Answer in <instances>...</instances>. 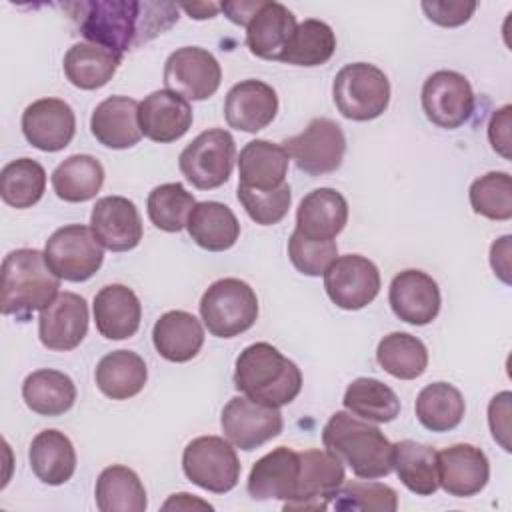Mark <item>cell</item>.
<instances>
[{
    "label": "cell",
    "instance_id": "9",
    "mask_svg": "<svg viewBox=\"0 0 512 512\" xmlns=\"http://www.w3.org/2000/svg\"><path fill=\"white\" fill-rule=\"evenodd\" d=\"M50 270L68 282L90 280L104 262V246L92 230L82 224H68L52 232L44 248Z\"/></svg>",
    "mask_w": 512,
    "mask_h": 512
},
{
    "label": "cell",
    "instance_id": "33",
    "mask_svg": "<svg viewBox=\"0 0 512 512\" xmlns=\"http://www.w3.org/2000/svg\"><path fill=\"white\" fill-rule=\"evenodd\" d=\"M22 398L26 406L40 416H62L76 402V386L68 374L40 368L24 378Z\"/></svg>",
    "mask_w": 512,
    "mask_h": 512
},
{
    "label": "cell",
    "instance_id": "42",
    "mask_svg": "<svg viewBox=\"0 0 512 512\" xmlns=\"http://www.w3.org/2000/svg\"><path fill=\"white\" fill-rule=\"evenodd\" d=\"M46 190V170L32 158H16L0 172V196L12 208L34 206Z\"/></svg>",
    "mask_w": 512,
    "mask_h": 512
},
{
    "label": "cell",
    "instance_id": "10",
    "mask_svg": "<svg viewBox=\"0 0 512 512\" xmlns=\"http://www.w3.org/2000/svg\"><path fill=\"white\" fill-rule=\"evenodd\" d=\"M298 170L322 176L340 168L346 152V136L330 118H314L300 134L282 142Z\"/></svg>",
    "mask_w": 512,
    "mask_h": 512
},
{
    "label": "cell",
    "instance_id": "20",
    "mask_svg": "<svg viewBox=\"0 0 512 512\" xmlns=\"http://www.w3.org/2000/svg\"><path fill=\"white\" fill-rule=\"evenodd\" d=\"M438 486L456 498H468L484 490L490 478L486 454L472 444H452L436 452Z\"/></svg>",
    "mask_w": 512,
    "mask_h": 512
},
{
    "label": "cell",
    "instance_id": "18",
    "mask_svg": "<svg viewBox=\"0 0 512 512\" xmlns=\"http://www.w3.org/2000/svg\"><path fill=\"white\" fill-rule=\"evenodd\" d=\"M90 230L96 240L112 252H128L142 240V220L132 200L104 196L96 200L90 214Z\"/></svg>",
    "mask_w": 512,
    "mask_h": 512
},
{
    "label": "cell",
    "instance_id": "2",
    "mask_svg": "<svg viewBox=\"0 0 512 512\" xmlns=\"http://www.w3.org/2000/svg\"><path fill=\"white\" fill-rule=\"evenodd\" d=\"M324 448L358 478H384L392 472V444L384 432L350 412H334L322 430Z\"/></svg>",
    "mask_w": 512,
    "mask_h": 512
},
{
    "label": "cell",
    "instance_id": "5",
    "mask_svg": "<svg viewBox=\"0 0 512 512\" xmlns=\"http://www.w3.org/2000/svg\"><path fill=\"white\" fill-rule=\"evenodd\" d=\"M200 316L212 336H240L258 318L256 292L240 278L216 280L200 298Z\"/></svg>",
    "mask_w": 512,
    "mask_h": 512
},
{
    "label": "cell",
    "instance_id": "16",
    "mask_svg": "<svg viewBox=\"0 0 512 512\" xmlns=\"http://www.w3.org/2000/svg\"><path fill=\"white\" fill-rule=\"evenodd\" d=\"M88 332V304L80 294L62 292L40 310L38 338L44 348L68 352L80 346Z\"/></svg>",
    "mask_w": 512,
    "mask_h": 512
},
{
    "label": "cell",
    "instance_id": "39",
    "mask_svg": "<svg viewBox=\"0 0 512 512\" xmlns=\"http://www.w3.org/2000/svg\"><path fill=\"white\" fill-rule=\"evenodd\" d=\"M344 408L368 422H392L400 414V400L396 392L376 378H356L348 384Z\"/></svg>",
    "mask_w": 512,
    "mask_h": 512
},
{
    "label": "cell",
    "instance_id": "53",
    "mask_svg": "<svg viewBox=\"0 0 512 512\" xmlns=\"http://www.w3.org/2000/svg\"><path fill=\"white\" fill-rule=\"evenodd\" d=\"M194 506L212 510L210 504H206V502H202V500H196V498H192V494H186V492L172 494V498H170L162 508H164V510H170V508H184V510H188V508H194Z\"/></svg>",
    "mask_w": 512,
    "mask_h": 512
},
{
    "label": "cell",
    "instance_id": "36",
    "mask_svg": "<svg viewBox=\"0 0 512 512\" xmlns=\"http://www.w3.org/2000/svg\"><path fill=\"white\" fill-rule=\"evenodd\" d=\"M94 494L100 512H144L148 506L138 474L122 464H112L100 472Z\"/></svg>",
    "mask_w": 512,
    "mask_h": 512
},
{
    "label": "cell",
    "instance_id": "4",
    "mask_svg": "<svg viewBox=\"0 0 512 512\" xmlns=\"http://www.w3.org/2000/svg\"><path fill=\"white\" fill-rule=\"evenodd\" d=\"M60 278L50 270L44 252L18 248L2 262V300L4 316L28 320L36 310H44L58 296Z\"/></svg>",
    "mask_w": 512,
    "mask_h": 512
},
{
    "label": "cell",
    "instance_id": "26",
    "mask_svg": "<svg viewBox=\"0 0 512 512\" xmlns=\"http://www.w3.org/2000/svg\"><path fill=\"white\" fill-rule=\"evenodd\" d=\"M94 322L98 332L108 340H124L138 332L142 304L132 288L108 284L94 296Z\"/></svg>",
    "mask_w": 512,
    "mask_h": 512
},
{
    "label": "cell",
    "instance_id": "31",
    "mask_svg": "<svg viewBox=\"0 0 512 512\" xmlns=\"http://www.w3.org/2000/svg\"><path fill=\"white\" fill-rule=\"evenodd\" d=\"M32 472L50 486L68 482L76 470V452L70 438L60 430H42L28 450Z\"/></svg>",
    "mask_w": 512,
    "mask_h": 512
},
{
    "label": "cell",
    "instance_id": "13",
    "mask_svg": "<svg viewBox=\"0 0 512 512\" xmlns=\"http://www.w3.org/2000/svg\"><path fill=\"white\" fill-rule=\"evenodd\" d=\"M324 288L338 308L360 310L378 296L380 272L366 256H336L324 272Z\"/></svg>",
    "mask_w": 512,
    "mask_h": 512
},
{
    "label": "cell",
    "instance_id": "25",
    "mask_svg": "<svg viewBox=\"0 0 512 512\" xmlns=\"http://www.w3.org/2000/svg\"><path fill=\"white\" fill-rule=\"evenodd\" d=\"M296 26V16L284 4L264 0L246 24V46L256 58L280 62Z\"/></svg>",
    "mask_w": 512,
    "mask_h": 512
},
{
    "label": "cell",
    "instance_id": "17",
    "mask_svg": "<svg viewBox=\"0 0 512 512\" xmlns=\"http://www.w3.org/2000/svg\"><path fill=\"white\" fill-rule=\"evenodd\" d=\"M22 132L28 144L42 152L64 150L76 132V116L60 98H40L22 112Z\"/></svg>",
    "mask_w": 512,
    "mask_h": 512
},
{
    "label": "cell",
    "instance_id": "37",
    "mask_svg": "<svg viewBox=\"0 0 512 512\" xmlns=\"http://www.w3.org/2000/svg\"><path fill=\"white\" fill-rule=\"evenodd\" d=\"M104 184V168L90 154H74L52 172V188L64 202L92 200Z\"/></svg>",
    "mask_w": 512,
    "mask_h": 512
},
{
    "label": "cell",
    "instance_id": "6",
    "mask_svg": "<svg viewBox=\"0 0 512 512\" xmlns=\"http://www.w3.org/2000/svg\"><path fill=\"white\" fill-rule=\"evenodd\" d=\"M332 98L344 118L368 122L388 108L390 82L378 66L352 62L338 70L332 84Z\"/></svg>",
    "mask_w": 512,
    "mask_h": 512
},
{
    "label": "cell",
    "instance_id": "12",
    "mask_svg": "<svg viewBox=\"0 0 512 512\" xmlns=\"http://www.w3.org/2000/svg\"><path fill=\"white\" fill-rule=\"evenodd\" d=\"M220 426L230 444L250 452L276 438L284 428V420L274 406L250 400L248 396H234L222 408Z\"/></svg>",
    "mask_w": 512,
    "mask_h": 512
},
{
    "label": "cell",
    "instance_id": "3",
    "mask_svg": "<svg viewBox=\"0 0 512 512\" xmlns=\"http://www.w3.org/2000/svg\"><path fill=\"white\" fill-rule=\"evenodd\" d=\"M234 386L250 400L280 408L300 394L302 372L276 346L254 342L236 358Z\"/></svg>",
    "mask_w": 512,
    "mask_h": 512
},
{
    "label": "cell",
    "instance_id": "43",
    "mask_svg": "<svg viewBox=\"0 0 512 512\" xmlns=\"http://www.w3.org/2000/svg\"><path fill=\"white\" fill-rule=\"evenodd\" d=\"M194 206V196L180 182L156 186L148 194L146 202L150 222L164 232H180L182 228H186V222Z\"/></svg>",
    "mask_w": 512,
    "mask_h": 512
},
{
    "label": "cell",
    "instance_id": "30",
    "mask_svg": "<svg viewBox=\"0 0 512 512\" xmlns=\"http://www.w3.org/2000/svg\"><path fill=\"white\" fill-rule=\"evenodd\" d=\"M190 238L204 250L224 252L232 248L240 236L236 214L222 202H198L186 222Z\"/></svg>",
    "mask_w": 512,
    "mask_h": 512
},
{
    "label": "cell",
    "instance_id": "44",
    "mask_svg": "<svg viewBox=\"0 0 512 512\" xmlns=\"http://www.w3.org/2000/svg\"><path fill=\"white\" fill-rule=\"evenodd\" d=\"M330 506L338 512H394L398 508V494L394 488L372 480L342 482Z\"/></svg>",
    "mask_w": 512,
    "mask_h": 512
},
{
    "label": "cell",
    "instance_id": "51",
    "mask_svg": "<svg viewBox=\"0 0 512 512\" xmlns=\"http://www.w3.org/2000/svg\"><path fill=\"white\" fill-rule=\"evenodd\" d=\"M510 244H512V236H502L498 238L492 246H490V266L494 270V274L504 282L510 284Z\"/></svg>",
    "mask_w": 512,
    "mask_h": 512
},
{
    "label": "cell",
    "instance_id": "47",
    "mask_svg": "<svg viewBox=\"0 0 512 512\" xmlns=\"http://www.w3.org/2000/svg\"><path fill=\"white\" fill-rule=\"evenodd\" d=\"M288 256L298 272L306 276H320L338 256V246L334 240H328V242L308 240L294 230L288 240Z\"/></svg>",
    "mask_w": 512,
    "mask_h": 512
},
{
    "label": "cell",
    "instance_id": "50",
    "mask_svg": "<svg viewBox=\"0 0 512 512\" xmlns=\"http://www.w3.org/2000/svg\"><path fill=\"white\" fill-rule=\"evenodd\" d=\"M510 110V104H504L502 108L494 110L488 122V140L492 148L506 160L510 158Z\"/></svg>",
    "mask_w": 512,
    "mask_h": 512
},
{
    "label": "cell",
    "instance_id": "45",
    "mask_svg": "<svg viewBox=\"0 0 512 512\" xmlns=\"http://www.w3.org/2000/svg\"><path fill=\"white\" fill-rule=\"evenodd\" d=\"M470 206L490 220L512 218V178L508 172H488L476 178L468 190Z\"/></svg>",
    "mask_w": 512,
    "mask_h": 512
},
{
    "label": "cell",
    "instance_id": "7",
    "mask_svg": "<svg viewBox=\"0 0 512 512\" xmlns=\"http://www.w3.org/2000/svg\"><path fill=\"white\" fill-rule=\"evenodd\" d=\"M236 160V142L224 128L200 132L178 156L184 178L198 190H212L228 182Z\"/></svg>",
    "mask_w": 512,
    "mask_h": 512
},
{
    "label": "cell",
    "instance_id": "23",
    "mask_svg": "<svg viewBox=\"0 0 512 512\" xmlns=\"http://www.w3.org/2000/svg\"><path fill=\"white\" fill-rule=\"evenodd\" d=\"M140 130L146 138L168 144L182 138L192 126V106L172 90H156L138 106Z\"/></svg>",
    "mask_w": 512,
    "mask_h": 512
},
{
    "label": "cell",
    "instance_id": "21",
    "mask_svg": "<svg viewBox=\"0 0 512 512\" xmlns=\"http://www.w3.org/2000/svg\"><path fill=\"white\" fill-rule=\"evenodd\" d=\"M300 476V456L288 446H278L264 454L248 474V494L254 500H282L284 504L296 498Z\"/></svg>",
    "mask_w": 512,
    "mask_h": 512
},
{
    "label": "cell",
    "instance_id": "28",
    "mask_svg": "<svg viewBox=\"0 0 512 512\" xmlns=\"http://www.w3.org/2000/svg\"><path fill=\"white\" fill-rule=\"evenodd\" d=\"M290 156L282 144L270 140L248 142L238 156V176L242 186L254 190H276L280 188L288 172Z\"/></svg>",
    "mask_w": 512,
    "mask_h": 512
},
{
    "label": "cell",
    "instance_id": "48",
    "mask_svg": "<svg viewBox=\"0 0 512 512\" xmlns=\"http://www.w3.org/2000/svg\"><path fill=\"white\" fill-rule=\"evenodd\" d=\"M422 10L426 18L438 26L454 28L462 26L470 20V16L476 10V2H464V0H448V2H422Z\"/></svg>",
    "mask_w": 512,
    "mask_h": 512
},
{
    "label": "cell",
    "instance_id": "40",
    "mask_svg": "<svg viewBox=\"0 0 512 512\" xmlns=\"http://www.w3.org/2000/svg\"><path fill=\"white\" fill-rule=\"evenodd\" d=\"M376 360L390 376L414 380L428 366V350L420 338L408 332H390L378 342Z\"/></svg>",
    "mask_w": 512,
    "mask_h": 512
},
{
    "label": "cell",
    "instance_id": "22",
    "mask_svg": "<svg viewBox=\"0 0 512 512\" xmlns=\"http://www.w3.org/2000/svg\"><path fill=\"white\" fill-rule=\"evenodd\" d=\"M278 112L276 90L262 80H242L234 84L224 100V116L230 128L258 132L266 128Z\"/></svg>",
    "mask_w": 512,
    "mask_h": 512
},
{
    "label": "cell",
    "instance_id": "46",
    "mask_svg": "<svg viewBox=\"0 0 512 512\" xmlns=\"http://www.w3.org/2000/svg\"><path fill=\"white\" fill-rule=\"evenodd\" d=\"M238 200L244 206L246 214L260 226L278 224L290 208L292 190L288 184H282L276 190H254L238 184Z\"/></svg>",
    "mask_w": 512,
    "mask_h": 512
},
{
    "label": "cell",
    "instance_id": "15",
    "mask_svg": "<svg viewBox=\"0 0 512 512\" xmlns=\"http://www.w3.org/2000/svg\"><path fill=\"white\" fill-rule=\"evenodd\" d=\"M300 456V476L296 498L284 510H324L344 482L342 462L328 450H304Z\"/></svg>",
    "mask_w": 512,
    "mask_h": 512
},
{
    "label": "cell",
    "instance_id": "34",
    "mask_svg": "<svg viewBox=\"0 0 512 512\" xmlns=\"http://www.w3.org/2000/svg\"><path fill=\"white\" fill-rule=\"evenodd\" d=\"M122 56L90 44L78 42L64 54V74L80 90H96L108 84L120 66Z\"/></svg>",
    "mask_w": 512,
    "mask_h": 512
},
{
    "label": "cell",
    "instance_id": "52",
    "mask_svg": "<svg viewBox=\"0 0 512 512\" xmlns=\"http://www.w3.org/2000/svg\"><path fill=\"white\" fill-rule=\"evenodd\" d=\"M264 0H240V2H222L220 10L226 14V18L238 26H244L250 22L254 12L262 6Z\"/></svg>",
    "mask_w": 512,
    "mask_h": 512
},
{
    "label": "cell",
    "instance_id": "41",
    "mask_svg": "<svg viewBox=\"0 0 512 512\" xmlns=\"http://www.w3.org/2000/svg\"><path fill=\"white\" fill-rule=\"evenodd\" d=\"M336 50L334 30L316 18L300 22L292 34V40L280 62L292 66H322L326 64Z\"/></svg>",
    "mask_w": 512,
    "mask_h": 512
},
{
    "label": "cell",
    "instance_id": "1",
    "mask_svg": "<svg viewBox=\"0 0 512 512\" xmlns=\"http://www.w3.org/2000/svg\"><path fill=\"white\" fill-rule=\"evenodd\" d=\"M78 20L80 34L96 46L124 54L156 38L178 20L180 6L170 2L90 0L66 4Z\"/></svg>",
    "mask_w": 512,
    "mask_h": 512
},
{
    "label": "cell",
    "instance_id": "38",
    "mask_svg": "<svg viewBox=\"0 0 512 512\" xmlns=\"http://www.w3.org/2000/svg\"><path fill=\"white\" fill-rule=\"evenodd\" d=\"M464 412V396L448 382H432L416 398V418L430 432L454 430L462 422Z\"/></svg>",
    "mask_w": 512,
    "mask_h": 512
},
{
    "label": "cell",
    "instance_id": "49",
    "mask_svg": "<svg viewBox=\"0 0 512 512\" xmlns=\"http://www.w3.org/2000/svg\"><path fill=\"white\" fill-rule=\"evenodd\" d=\"M510 400L512 394L508 390L496 394L488 404V426L492 432V438L510 452Z\"/></svg>",
    "mask_w": 512,
    "mask_h": 512
},
{
    "label": "cell",
    "instance_id": "24",
    "mask_svg": "<svg viewBox=\"0 0 512 512\" xmlns=\"http://www.w3.org/2000/svg\"><path fill=\"white\" fill-rule=\"evenodd\" d=\"M348 222V202L334 188L308 192L296 210V232L314 242L334 240Z\"/></svg>",
    "mask_w": 512,
    "mask_h": 512
},
{
    "label": "cell",
    "instance_id": "19",
    "mask_svg": "<svg viewBox=\"0 0 512 512\" xmlns=\"http://www.w3.org/2000/svg\"><path fill=\"white\" fill-rule=\"evenodd\" d=\"M388 302L392 312L408 324H430L440 312V288L422 270H402L390 282Z\"/></svg>",
    "mask_w": 512,
    "mask_h": 512
},
{
    "label": "cell",
    "instance_id": "35",
    "mask_svg": "<svg viewBox=\"0 0 512 512\" xmlns=\"http://www.w3.org/2000/svg\"><path fill=\"white\" fill-rule=\"evenodd\" d=\"M392 448V468L402 484L418 496L434 494L438 490L436 450L416 440H400Z\"/></svg>",
    "mask_w": 512,
    "mask_h": 512
},
{
    "label": "cell",
    "instance_id": "8",
    "mask_svg": "<svg viewBox=\"0 0 512 512\" xmlns=\"http://www.w3.org/2000/svg\"><path fill=\"white\" fill-rule=\"evenodd\" d=\"M186 478L214 494L230 492L240 480V460L232 444L220 436H198L182 452Z\"/></svg>",
    "mask_w": 512,
    "mask_h": 512
},
{
    "label": "cell",
    "instance_id": "54",
    "mask_svg": "<svg viewBox=\"0 0 512 512\" xmlns=\"http://www.w3.org/2000/svg\"><path fill=\"white\" fill-rule=\"evenodd\" d=\"M182 10H186L190 14V18L196 20H206V18H214L216 12L220 10V4H212V2H200V4H184Z\"/></svg>",
    "mask_w": 512,
    "mask_h": 512
},
{
    "label": "cell",
    "instance_id": "29",
    "mask_svg": "<svg viewBox=\"0 0 512 512\" xmlns=\"http://www.w3.org/2000/svg\"><path fill=\"white\" fill-rule=\"evenodd\" d=\"M152 342L164 360L188 362L204 344V328L194 314L170 310L156 320L152 328Z\"/></svg>",
    "mask_w": 512,
    "mask_h": 512
},
{
    "label": "cell",
    "instance_id": "27",
    "mask_svg": "<svg viewBox=\"0 0 512 512\" xmlns=\"http://www.w3.org/2000/svg\"><path fill=\"white\" fill-rule=\"evenodd\" d=\"M138 106L140 102L128 96H110L102 100L90 116L92 136L106 148H132L142 138Z\"/></svg>",
    "mask_w": 512,
    "mask_h": 512
},
{
    "label": "cell",
    "instance_id": "32",
    "mask_svg": "<svg viewBox=\"0 0 512 512\" xmlns=\"http://www.w3.org/2000/svg\"><path fill=\"white\" fill-rule=\"evenodd\" d=\"M96 386L112 400H128L142 392L148 380V368L140 354L132 350H114L102 356L96 366Z\"/></svg>",
    "mask_w": 512,
    "mask_h": 512
},
{
    "label": "cell",
    "instance_id": "11",
    "mask_svg": "<svg viewBox=\"0 0 512 512\" xmlns=\"http://www.w3.org/2000/svg\"><path fill=\"white\" fill-rule=\"evenodd\" d=\"M422 110L438 128L454 130L466 124L474 112V92L468 78L456 70H438L424 80Z\"/></svg>",
    "mask_w": 512,
    "mask_h": 512
},
{
    "label": "cell",
    "instance_id": "14",
    "mask_svg": "<svg viewBox=\"0 0 512 512\" xmlns=\"http://www.w3.org/2000/svg\"><path fill=\"white\" fill-rule=\"evenodd\" d=\"M222 68L212 52L198 46L174 50L164 64L166 90L186 100H206L220 88Z\"/></svg>",
    "mask_w": 512,
    "mask_h": 512
}]
</instances>
